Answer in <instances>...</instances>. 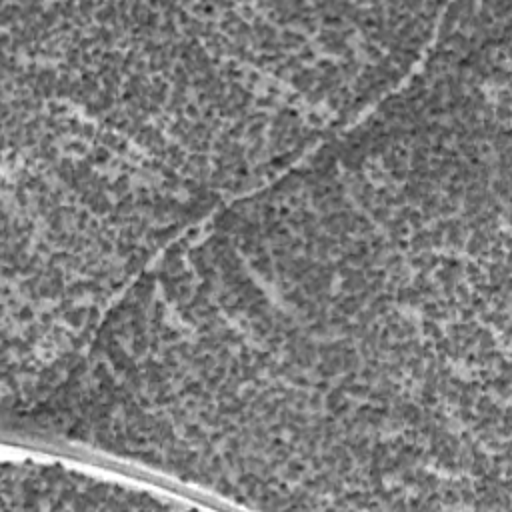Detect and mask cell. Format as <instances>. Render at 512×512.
I'll list each match as a JSON object with an SVG mask.
<instances>
[{"mask_svg": "<svg viewBox=\"0 0 512 512\" xmlns=\"http://www.w3.org/2000/svg\"><path fill=\"white\" fill-rule=\"evenodd\" d=\"M2 496L6 508H170L178 502L158 494L92 476L62 462L18 458L4 462Z\"/></svg>", "mask_w": 512, "mask_h": 512, "instance_id": "cell-1", "label": "cell"}]
</instances>
